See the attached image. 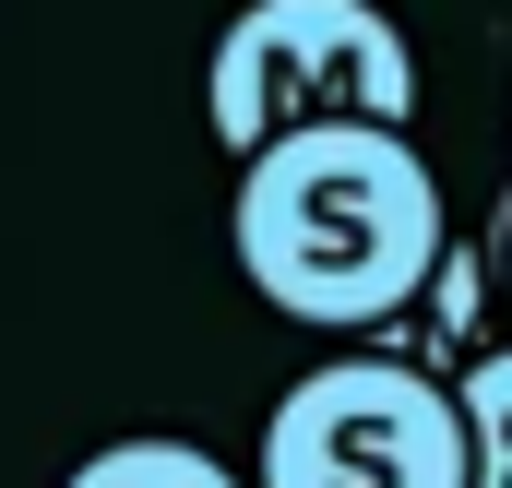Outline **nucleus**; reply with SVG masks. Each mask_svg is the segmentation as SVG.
<instances>
[{"instance_id":"20e7f679","label":"nucleus","mask_w":512,"mask_h":488,"mask_svg":"<svg viewBox=\"0 0 512 488\" xmlns=\"http://www.w3.org/2000/svg\"><path fill=\"white\" fill-rule=\"evenodd\" d=\"M453 417H465V488H512V346L465 358Z\"/></svg>"},{"instance_id":"7ed1b4c3","label":"nucleus","mask_w":512,"mask_h":488,"mask_svg":"<svg viewBox=\"0 0 512 488\" xmlns=\"http://www.w3.org/2000/svg\"><path fill=\"white\" fill-rule=\"evenodd\" d=\"M262 488H465L453 381L417 358H322L262 417Z\"/></svg>"},{"instance_id":"423d86ee","label":"nucleus","mask_w":512,"mask_h":488,"mask_svg":"<svg viewBox=\"0 0 512 488\" xmlns=\"http://www.w3.org/2000/svg\"><path fill=\"white\" fill-rule=\"evenodd\" d=\"M501 274H512V203H501Z\"/></svg>"},{"instance_id":"f257e3e1","label":"nucleus","mask_w":512,"mask_h":488,"mask_svg":"<svg viewBox=\"0 0 512 488\" xmlns=\"http://www.w3.org/2000/svg\"><path fill=\"white\" fill-rule=\"evenodd\" d=\"M239 274L286 322H322V334H358L429 298L453 215H441V179L405 131H286L239 167Z\"/></svg>"},{"instance_id":"39448f33","label":"nucleus","mask_w":512,"mask_h":488,"mask_svg":"<svg viewBox=\"0 0 512 488\" xmlns=\"http://www.w3.org/2000/svg\"><path fill=\"white\" fill-rule=\"evenodd\" d=\"M60 488H239L203 441H108V453H84Z\"/></svg>"},{"instance_id":"f03ea898","label":"nucleus","mask_w":512,"mask_h":488,"mask_svg":"<svg viewBox=\"0 0 512 488\" xmlns=\"http://www.w3.org/2000/svg\"><path fill=\"white\" fill-rule=\"evenodd\" d=\"M203 120L239 167L286 131H405L417 120V48L382 0H251L215 36Z\"/></svg>"}]
</instances>
